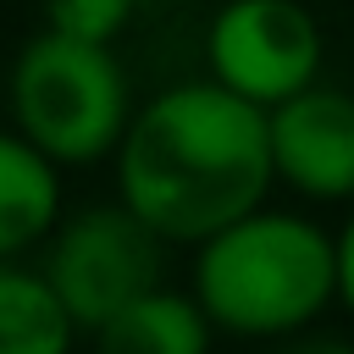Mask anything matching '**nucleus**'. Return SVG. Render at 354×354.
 <instances>
[{"mask_svg":"<svg viewBox=\"0 0 354 354\" xmlns=\"http://www.w3.org/2000/svg\"><path fill=\"white\" fill-rule=\"evenodd\" d=\"M44 28L66 33V39H94V44H116L122 28L133 22L138 0H39Z\"/></svg>","mask_w":354,"mask_h":354,"instance_id":"10","label":"nucleus"},{"mask_svg":"<svg viewBox=\"0 0 354 354\" xmlns=\"http://www.w3.org/2000/svg\"><path fill=\"white\" fill-rule=\"evenodd\" d=\"M271 171L310 205H354V88L304 83L266 111Z\"/></svg>","mask_w":354,"mask_h":354,"instance_id":"6","label":"nucleus"},{"mask_svg":"<svg viewBox=\"0 0 354 354\" xmlns=\"http://www.w3.org/2000/svg\"><path fill=\"white\" fill-rule=\"evenodd\" d=\"M111 171L122 205H133L166 243L194 249L216 227L266 205L277 183L266 105L232 94L210 72L171 83L133 105Z\"/></svg>","mask_w":354,"mask_h":354,"instance_id":"1","label":"nucleus"},{"mask_svg":"<svg viewBox=\"0 0 354 354\" xmlns=\"http://www.w3.org/2000/svg\"><path fill=\"white\" fill-rule=\"evenodd\" d=\"M55 221H61V166L17 127H0V260L39 249Z\"/></svg>","mask_w":354,"mask_h":354,"instance_id":"8","label":"nucleus"},{"mask_svg":"<svg viewBox=\"0 0 354 354\" xmlns=\"http://www.w3.org/2000/svg\"><path fill=\"white\" fill-rule=\"evenodd\" d=\"M94 354H210L216 321L194 299V288H149L111 310L94 332Z\"/></svg>","mask_w":354,"mask_h":354,"instance_id":"7","label":"nucleus"},{"mask_svg":"<svg viewBox=\"0 0 354 354\" xmlns=\"http://www.w3.org/2000/svg\"><path fill=\"white\" fill-rule=\"evenodd\" d=\"M6 111L11 127L39 144L55 166H94L111 160V149L122 144L133 88L111 44L39 28L11 61Z\"/></svg>","mask_w":354,"mask_h":354,"instance_id":"3","label":"nucleus"},{"mask_svg":"<svg viewBox=\"0 0 354 354\" xmlns=\"http://www.w3.org/2000/svg\"><path fill=\"white\" fill-rule=\"evenodd\" d=\"M166 249L171 243L133 205L105 199V205L61 210V221L44 238L39 271L50 277V288L61 293V304L72 310L77 332H94L111 310H122L127 299L160 288Z\"/></svg>","mask_w":354,"mask_h":354,"instance_id":"4","label":"nucleus"},{"mask_svg":"<svg viewBox=\"0 0 354 354\" xmlns=\"http://www.w3.org/2000/svg\"><path fill=\"white\" fill-rule=\"evenodd\" d=\"M77 321L39 266L0 260V354H72Z\"/></svg>","mask_w":354,"mask_h":354,"instance_id":"9","label":"nucleus"},{"mask_svg":"<svg viewBox=\"0 0 354 354\" xmlns=\"http://www.w3.org/2000/svg\"><path fill=\"white\" fill-rule=\"evenodd\" d=\"M326 39L304 0H227L205 28V66L254 105H277L321 77Z\"/></svg>","mask_w":354,"mask_h":354,"instance_id":"5","label":"nucleus"},{"mask_svg":"<svg viewBox=\"0 0 354 354\" xmlns=\"http://www.w3.org/2000/svg\"><path fill=\"white\" fill-rule=\"evenodd\" d=\"M332 260H337V304L354 315V210L332 232Z\"/></svg>","mask_w":354,"mask_h":354,"instance_id":"12","label":"nucleus"},{"mask_svg":"<svg viewBox=\"0 0 354 354\" xmlns=\"http://www.w3.org/2000/svg\"><path fill=\"white\" fill-rule=\"evenodd\" d=\"M194 299L227 337L271 343L315 326L337 304L332 232L299 210L254 205L194 243Z\"/></svg>","mask_w":354,"mask_h":354,"instance_id":"2","label":"nucleus"},{"mask_svg":"<svg viewBox=\"0 0 354 354\" xmlns=\"http://www.w3.org/2000/svg\"><path fill=\"white\" fill-rule=\"evenodd\" d=\"M271 354H354V343L337 332H321V326H299L288 337H271Z\"/></svg>","mask_w":354,"mask_h":354,"instance_id":"11","label":"nucleus"}]
</instances>
